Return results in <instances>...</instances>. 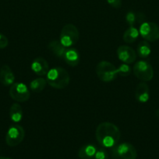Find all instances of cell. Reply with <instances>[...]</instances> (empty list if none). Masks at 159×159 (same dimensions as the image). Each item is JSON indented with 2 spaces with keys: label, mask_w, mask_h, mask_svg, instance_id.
<instances>
[{
  "label": "cell",
  "mask_w": 159,
  "mask_h": 159,
  "mask_svg": "<svg viewBox=\"0 0 159 159\" xmlns=\"http://www.w3.org/2000/svg\"><path fill=\"white\" fill-rule=\"evenodd\" d=\"M80 39V32L72 23L65 24L61 30L60 42L65 47L70 48L76 44Z\"/></svg>",
  "instance_id": "4"
},
{
  "label": "cell",
  "mask_w": 159,
  "mask_h": 159,
  "mask_svg": "<svg viewBox=\"0 0 159 159\" xmlns=\"http://www.w3.org/2000/svg\"><path fill=\"white\" fill-rule=\"evenodd\" d=\"M62 59L70 66L76 67L79 65L80 60V55L79 51L76 48L70 47V48H66Z\"/></svg>",
  "instance_id": "12"
},
{
  "label": "cell",
  "mask_w": 159,
  "mask_h": 159,
  "mask_svg": "<svg viewBox=\"0 0 159 159\" xmlns=\"http://www.w3.org/2000/svg\"><path fill=\"white\" fill-rule=\"evenodd\" d=\"M9 116L12 122L19 123L23 118V109L18 103H13L9 109Z\"/></svg>",
  "instance_id": "17"
},
{
  "label": "cell",
  "mask_w": 159,
  "mask_h": 159,
  "mask_svg": "<svg viewBox=\"0 0 159 159\" xmlns=\"http://www.w3.org/2000/svg\"><path fill=\"white\" fill-rule=\"evenodd\" d=\"M107 2L114 9H120L123 4L122 0H107Z\"/></svg>",
  "instance_id": "25"
},
{
  "label": "cell",
  "mask_w": 159,
  "mask_h": 159,
  "mask_svg": "<svg viewBox=\"0 0 159 159\" xmlns=\"http://www.w3.org/2000/svg\"><path fill=\"white\" fill-rule=\"evenodd\" d=\"M49 51L59 58L63 57L64 53H65L66 48L60 42V40H52L50 42L48 45Z\"/></svg>",
  "instance_id": "15"
},
{
  "label": "cell",
  "mask_w": 159,
  "mask_h": 159,
  "mask_svg": "<svg viewBox=\"0 0 159 159\" xmlns=\"http://www.w3.org/2000/svg\"><path fill=\"white\" fill-rule=\"evenodd\" d=\"M133 74L142 82H149L154 77V70L149 62L146 61H139L134 65Z\"/></svg>",
  "instance_id": "5"
},
{
  "label": "cell",
  "mask_w": 159,
  "mask_h": 159,
  "mask_svg": "<svg viewBox=\"0 0 159 159\" xmlns=\"http://www.w3.org/2000/svg\"><path fill=\"white\" fill-rule=\"evenodd\" d=\"M96 73L98 79L104 82H112L118 76L117 68L107 61H101L97 65Z\"/></svg>",
  "instance_id": "3"
},
{
  "label": "cell",
  "mask_w": 159,
  "mask_h": 159,
  "mask_svg": "<svg viewBox=\"0 0 159 159\" xmlns=\"http://www.w3.org/2000/svg\"><path fill=\"white\" fill-rule=\"evenodd\" d=\"M31 69L38 76H45L49 71V65L45 58L36 57L31 63Z\"/></svg>",
  "instance_id": "11"
},
{
  "label": "cell",
  "mask_w": 159,
  "mask_h": 159,
  "mask_svg": "<svg viewBox=\"0 0 159 159\" xmlns=\"http://www.w3.org/2000/svg\"><path fill=\"white\" fill-rule=\"evenodd\" d=\"M117 71H118V75L122 76V77H127L130 75L131 68L128 65V64L123 63L117 68Z\"/></svg>",
  "instance_id": "21"
},
{
  "label": "cell",
  "mask_w": 159,
  "mask_h": 159,
  "mask_svg": "<svg viewBox=\"0 0 159 159\" xmlns=\"http://www.w3.org/2000/svg\"><path fill=\"white\" fill-rule=\"evenodd\" d=\"M118 158L121 159H136L137 157V149L132 144L124 142L116 146Z\"/></svg>",
  "instance_id": "10"
},
{
  "label": "cell",
  "mask_w": 159,
  "mask_h": 159,
  "mask_svg": "<svg viewBox=\"0 0 159 159\" xmlns=\"http://www.w3.org/2000/svg\"><path fill=\"white\" fill-rule=\"evenodd\" d=\"M25 130L22 126L13 124L8 129L6 135V143L9 147H16L23 141Z\"/></svg>",
  "instance_id": "6"
},
{
  "label": "cell",
  "mask_w": 159,
  "mask_h": 159,
  "mask_svg": "<svg viewBox=\"0 0 159 159\" xmlns=\"http://www.w3.org/2000/svg\"><path fill=\"white\" fill-rule=\"evenodd\" d=\"M15 75L12 69L8 65H5L0 69V82L4 86H9L14 83Z\"/></svg>",
  "instance_id": "13"
},
{
  "label": "cell",
  "mask_w": 159,
  "mask_h": 159,
  "mask_svg": "<svg viewBox=\"0 0 159 159\" xmlns=\"http://www.w3.org/2000/svg\"><path fill=\"white\" fill-rule=\"evenodd\" d=\"M94 158V159H108V154L104 148L97 149V152Z\"/></svg>",
  "instance_id": "23"
},
{
  "label": "cell",
  "mask_w": 159,
  "mask_h": 159,
  "mask_svg": "<svg viewBox=\"0 0 159 159\" xmlns=\"http://www.w3.org/2000/svg\"><path fill=\"white\" fill-rule=\"evenodd\" d=\"M151 48L150 43L147 40H143L139 43L137 49V54L142 58H146L151 54Z\"/></svg>",
  "instance_id": "19"
},
{
  "label": "cell",
  "mask_w": 159,
  "mask_h": 159,
  "mask_svg": "<svg viewBox=\"0 0 159 159\" xmlns=\"http://www.w3.org/2000/svg\"><path fill=\"white\" fill-rule=\"evenodd\" d=\"M136 19H137V23L142 24L143 23H144L145 20V16L144 14L140 12H136Z\"/></svg>",
  "instance_id": "26"
},
{
  "label": "cell",
  "mask_w": 159,
  "mask_h": 159,
  "mask_svg": "<svg viewBox=\"0 0 159 159\" xmlns=\"http://www.w3.org/2000/svg\"><path fill=\"white\" fill-rule=\"evenodd\" d=\"M46 79H43V78H37V79H34L31 81L30 83V89L31 91L34 92V93H41L45 89L47 85Z\"/></svg>",
  "instance_id": "20"
},
{
  "label": "cell",
  "mask_w": 159,
  "mask_h": 159,
  "mask_svg": "<svg viewBox=\"0 0 159 159\" xmlns=\"http://www.w3.org/2000/svg\"><path fill=\"white\" fill-rule=\"evenodd\" d=\"M9 44L8 39L4 34H0V49H4Z\"/></svg>",
  "instance_id": "24"
},
{
  "label": "cell",
  "mask_w": 159,
  "mask_h": 159,
  "mask_svg": "<svg viewBox=\"0 0 159 159\" xmlns=\"http://www.w3.org/2000/svg\"><path fill=\"white\" fill-rule=\"evenodd\" d=\"M126 20L127 24L129 26H134V25L137 23V19H136V12L132 11H129L126 13Z\"/></svg>",
  "instance_id": "22"
},
{
  "label": "cell",
  "mask_w": 159,
  "mask_h": 159,
  "mask_svg": "<svg viewBox=\"0 0 159 159\" xmlns=\"http://www.w3.org/2000/svg\"><path fill=\"white\" fill-rule=\"evenodd\" d=\"M155 115H156V116H157V117L158 118V119H159V109H158V110H156V112H155Z\"/></svg>",
  "instance_id": "27"
},
{
  "label": "cell",
  "mask_w": 159,
  "mask_h": 159,
  "mask_svg": "<svg viewBox=\"0 0 159 159\" xmlns=\"http://www.w3.org/2000/svg\"><path fill=\"white\" fill-rule=\"evenodd\" d=\"M96 152L97 148L94 144H87L80 148L78 156L81 159H90L94 157Z\"/></svg>",
  "instance_id": "16"
},
{
  "label": "cell",
  "mask_w": 159,
  "mask_h": 159,
  "mask_svg": "<svg viewBox=\"0 0 159 159\" xmlns=\"http://www.w3.org/2000/svg\"><path fill=\"white\" fill-rule=\"evenodd\" d=\"M0 159H12V158H7V157H0Z\"/></svg>",
  "instance_id": "28"
},
{
  "label": "cell",
  "mask_w": 159,
  "mask_h": 159,
  "mask_svg": "<svg viewBox=\"0 0 159 159\" xmlns=\"http://www.w3.org/2000/svg\"><path fill=\"white\" fill-rule=\"evenodd\" d=\"M139 35L140 33L135 26H129V28H127L123 34V39L126 43H132L137 40Z\"/></svg>",
  "instance_id": "18"
},
{
  "label": "cell",
  "mask_w": 159,
  "mask_h": 159,
  "mask_svg": "<svg viewBox=\"0 0 159 159\" xmlns=\"http://www.w3.org/2000/svg\"><path fill=\"white\" fill-rule=\"evenodd\" d=\"M149 86L147 84L145 83V82H140L137 85L135 90V98L138 102H146L149 99Z\"/></svg>",
  "instance_id": "14"
},
{
  "label": "cell",
  "mask_w": 159,
  "mask_h": 159,
  "mask_svg": "<svg viewBox=\"0 0 159 159\" xmlns=\"http://www.w3.org/2000/svg\"><path fill=\"white\" fill-rule=\"evenodd\" d=\"M47 83L51 87L57 89L66 88L70 82L68 71L61 67H55L48 71L46 75Z\"/></svg>",
  "instance_id": "2"
},
{
  "label": "cell",
  "mask_w": 159,
  "mask_h": 159,
  "mask_svg": "<svg viewBox=\"0 0 159 159\" xmlns=\"http://www.w3.org/2000/svg\"><path fill=\"white\" fill-rule=\"evenodd\" d=\"M9 96L12 99L18 102H24L30 99V89L24 83L16 82L9 88Z\"/></svg>",
  "instance_id": "7"
},
{
  "label": "cell",
  "mask_w": 159,
  "mask_h": 159,
  "mask_svg": "<svg viewBox=\"0 0 159 159\" xmlns=\"http://www.w3.org/2000/svg\"><path fill=\"white\" fill-rule=\"evenodd\" d=\"M95 136L98 142L103 148H112L118 143L121 133L115 124L110 122H103L97 127Z\"/></svg>",
  "instance_id": "1"
},
{
  "label": "cell",
  "mask_w": 159,
  "mask_h": 159,
  "mask_svg": "<svg viewBox=\"0 0 159 159\" xmlns=\"http://www.w3.org/2000/svg\"><path fill=\"white\" fill-rule=\"evenodd\" d=\"M140 36L148 42H154L159 39V26L153 22H144L140 26Z\"/></svg>",
  "instance_id": "8"
},
{
  "label": "cell",
  "mask_w": 159,
  "mask_h": 159,
  "mask_svg": "<svg viewBox=\"0 0 159 159\" xmlns=\"http://www.w3.org/2000/svg\"><path fill=\"white\" fill-rule=\"evenodd\" d=\"M117 56L125 64H132L137 59V53L132 48L126 45H121L117 49Z\"/></svg>",
  "instance_id": "9"
}]
</instances>
